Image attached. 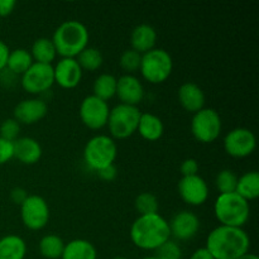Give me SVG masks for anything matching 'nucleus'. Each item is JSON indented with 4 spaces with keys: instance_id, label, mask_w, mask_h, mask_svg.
<instances>
[{
    "instance_id": "obj_1",
    "label": "nucleus",
    "mask_w": 259,
    "mask_h": 259,
    "mask_svg": "<svg viewBox=\"0 0 259 259\" xmlns=\"http://www.w3.org/2000/svg\"><path fill=\"white\" fill-rule=\"evenodd\" d=\"M205 248L215 259H238L249 253L250 238L243 228L219 225L209 233Z\"/></svg>"
},
{
    "instance_id": "obj_2",
    "label": "nucleus",
    "mask_w": 259,
    "mask_h": 259,
    "mask_svg": "<svg viewBox=\"0 0 259 259\" xmlns=\"http://www.w3.org/2000/svg\"><path fill=\"white\" fill-rule=\"evenodd\" d=\"M129 235L137 248L153 252L171 239L168 222L158 212L139 215L132 224Z\"/></svg>"
},
{
    "instance_id": "obj_3",
    "label": "nucleus",
    "mask_w": 259,
    "mask_h": 259,
    "mask_svg": "<svg viewBox=\"0 0 259 259\" xmlns=\"http://www.w3.org/2000/svg\"><path fill=\"white\" fill-rule=\"evenodd\" d=\"M51 39L57 51V56H61V58H76L89 47L90 33L82 22L70 19L56 28Z\"/></svg>"
},
{
    "instance_id": "obj_4",
    "label": "nucleus",
    "mask_w": 259,
    "mask_h": 259,
    "mask_svg": "<svg viewBox=\"0 0 259 259\" xmlns=\"http://www.w3.org/2000/svg\"><path fill=\"white\" fill-rule=\"evenodd\" d=\"M214 215L220 225L243 228L250 217V205L237 192L219 194L214 202Z\"/></svg>"
},
{
    "instance_id": "obj_5",
    "label": "nucleus",
    "mask_w": 259,
    "mask_h": 259,
    "mask_svg": "<svg viewBox=\"0 0 259 259\" xmlns=\"http://www.w3.org/2000/svg\"><path fill=\"white\" fill-rule=\"evenodd\" d=\"M118 157V144L108 134H98L88 141L83 148V162L89 168L100 171L111 166Z\"/></svg>"
},
{
    "instance_id": "obj_6",
    "label": "nucleus",
    "mask_w": 259,
    "mask_h": 259,
    "mask_svg": "<svg viewBox=\"0 0 259 259\" xmlns=\"http://www.w3.org/2000/svg\"><path fill=\"white\" fill-rule=\"evenodd\" d=\"M139 71L147 82L153 85L163 83L172 75L174 60L168 51L156 47L142 55Z\"/></svg>"
},
{
    "instance_id": "obj_7",
    "label": "nucleus",
    "mask_w": 259,
    "mask_h": 259,
    "mask_svg": "<svg viewBox=\"0 0 259 259\" xmlns=\"http://www.w3.org/2000/svg\"><path fill=\"white\" fill-rule=\"evenodd\" d=\"M142 111L138 106L125 105L120 104L110 109L108 119L109 133L111 138L115 139H126L137 133L138 129L139 119H141Z\"/></svg>"
},
{
    "instance_id": "obj_8",
    "label": "nucleus",
    "mask_w": 259,
    "mask_h": 259,
    "mask_svg": "<svg viewBox=\"0 0 259 259\" xmlns=\"http://www.w3.org/2000/svg\"><path fill=\"white\" fill-rule=\"evenodd\" d=\"M190 128L192 137L197 142L202 144L212 143L222 134V116L215 109L204 108L192 115Z\"/></svg>"
},
{
    "instance_id": "obj_9",
    "label": "nucleus",
    "mask_w": 259,
    "mask_h": 259,
    "mask_svg": "<svg viewBox=\"0 0 259 259\" xmlns=\"http://www.w3.org/2000/svg\"><path fill=\"white\" fill-rule=\"evenodd\" d=\"M50 206L46 199L39 195H28L20 205V219L29 230H42L50 222Z\"/></svg>"
},
{
    "instance_id": "obj_10",
    "label": "nucleus",
    "mask_w": 259,
    "mask_h": 259,
    "mask_svg": "<svg viewBox=\"0 0 259 259\" xmlns=\"http://www.w3.org/2000/svg\"><path fill=\"white\" fill-rule=\"evenodd\" d=\"M20 85L30 95H40L55 85L53 65L33 62L20 77Z\"/></svg>"
},
{
    "instance_id": "obj_11",
    "label": "nucleus",
    "mask_w": 259,
    "mask_h": 259,
    "mask_svg": "<svg viewBox=\"0 0 259 259\" xmlns=\"http://www.w3.org/2000/svg\"><path fill=\"white\" fill-rule=\"evenodd\" d=\"M110 114V106L106 101L96 98L95 95H88L82 99L78 109V115L86 128L91 131H100L106 126Z\"/></svg>"
},
{
    "instance_id": "obj_12",
    "label": "nucleus",
    "mask_w": 259,
    "mask_h": 259,
    "mask_svg": "<svg viewBox=\"0 0 259 259\" xmlns=\"http://www.w3.org/2000/svg\"><path fill=\"white\" fill-rule=\"evenodd\" d=\"M224 151L233 158L249 157L257 147V138L250 129L238 126L228 132L223 141Z\"/></svg>"
},
{
    "instance_id": "obj_13",
    "label": "nucleus",
    "mask_w": 259,
    "mask_h": 259,
    "mask_svg": "<svg viewBox=\"0 0 259 259\" xmlns=\"http://www.w3.org/2000/svg\"><path fill=\"white\" fill-rule=\"evenodd\" d=\"M177 190L182 201L190 206H201L209 199V186L200 175L181 177Z\"/></svg>"
},
{
    "instance_id": "obj_14",
    "label": "nucleus",
    "mask_w": 259,
    "mask_h": 259,
    "mask_svg": "<svg viewBox=\"0 0 259 259\" xmlns=\"http://www.w3.org/2000/svg\"><path fill=\"white\" fill-rule=\"evenodd\" d=\"M48 105L43 99L32 98L19 101L13 110V118L19 124L32 125L46 118Z\"/></svg>"
},
{
    "instance_id": "obj_15",
    "label": "nucleus",
    "mask_w": 259,
    "mask_h": 259,
    "mask_svg": "<svg viewBox=\"0 0 259 259\" xmlns=\"http://www.w3.org/2000/svg\"><path fill=\"white\" fill-rule=\"evenodd\" d=\"M171 237L175 240H190L199 233L201 223L199 217L190 210L177 212L168 222Z\"/></svg>"
},
{
    "instance_id": "obj_16",
    "label": "nucleus",
    "mask_w": 259,
    "mask_h": 259,
    "mask_svg": "<svg viewBox=\"0 0 259 259\" xmlns=\"http://www.w3.org/2000/svg\"><path fill=\"white\" fill-rule=\"evenodd\" d=\"M82 68L76 58H60L53 66L55 83L62 89H75L82 80Z\"/></svg>"
},
{
    "instance_id": "obj_17",
    "label": "nucleus",
    "mask_w": 259,
    "mask_h": 259,
    "mask_svg": "<svg viewBox=\"0 0 259 259\" xmlns=\"http://www.w3.org/2000/svg\"><path fill=\"white\" fill-rule=\"evenodd\" d=\"M115 96L119 99L120 104L138 106L144 99V86L141 78L128 73L121 75L116 82Z\"/></svg>"
},
{
    "instance_id": "obj_18",
    "label": "nucleus",
    "mask_w": 259,
    "mask_h": 259,
    "mask_svg": "<svg viewBox=\"0 0 259 259\" xmlns=\"http://www.w3.org/2000/svg\"><path fill=\"white\" fill-rule=\"evenodd\" d=\"M180 105L189 113L195 114L205 108V93L197 83L195 82H185L180 86L179 93Z\"/></svg>"
},
{
    "instance_id": "obj_19",
    "label": "nucleus",
    "mask_w": 259,
    "mask_h": 259,
    "mask_svg": "<svg viewBox=\"0 0 259 259\" xmlns=\"http://www.w3.org/2000/svg\"><path fill=\"white\" fill-rule=\"evenodd\" d=\"M14 158L23 164H35L42 157V146L32 137H19L13 142Z\"/></svg>"
},
{
    "instance_id": "obj_20",
    "label": "nucleus",
    "mask_w": 259,
    "mask_h": 259,
    "mask_svg": "<svg viewBox=\"0 0 259 259\" xmlns=\"http://www.w3.org/2000/svg\"><path fill=\"white\" fill-rule=\"evenodd\" d=\"M157 38H158L157 30L154 29L151 24H147V23L138 24L133 30H132V50L141 53V55H144V53H147L148 51L156 48Z\"/></svg>"
},
{
    "instance_id": "obj_21",
    "label": "nucleus",
    "mask_w": 259,
    "mask_h": 259,
    "mask_svg": "<svg viewBox=\"0 0 259 259\" xmlns=\"http://www.w3.org/2000/svg\"><path fill=\"white\" fill-rule=\"evenodd\" d=\"M139 136L148 142H156L162 138L164 133V124L158 115L153 113H142L139 119L138 129Z\"/></svg>"
},
{
    "instance_id": "obj_22",
    "label": "nucleus",
    "mask_w": 259,
    "mask_h": 259,
    "mask_svg": "<svg viewBox=\"0 0 259 259\" xmlns=\"http://www.w3.org/2000/svg\"><path fill=\"white\" fill-rule=\"evenodd\" d=\"M27 243L15 234L0 238V259H24L27 255Z\"/></svg>"
},
{
    "instance_id": "obj_23",
    "label": "nucleus",
    "mask_w": 259,
    "mask_h": 259,
    "mask_svg": "<svg viewBox=\"0 0 259 259\" xmlns=\"http://www.w3.org/2000/svg\"><path fill=\"white\" fill-rule=\"evenodd\" d=\"M61 259H98V250L89 240L73 239L65 244Z\"/></svg>"
},
{
    "instance_id": "obj_24",
    "label": "nucleus",
    "mask_w": 259,
    "mask_h": 259,
    "mask_svg": "<svg viewBox=\"0 0 259 259\" xmlns=\"http://www.w3.org/2000/svg\"><path fill=\"white\" fill-rule=\"evenodd\" d=\"M30 55L34 62L45 63V65H52L57 58V51L52 39L47 37H40L33 42L30 48Z\"/></svg>"
},
{
    "instance_id": "obj_25",
    "label": "nucleus",
    "mask_w": 259,
    "mask_h": 259,
    "mask_svg": "<svg viewBox=\"0 0 259 259\" xmlns=\"http://www.w3.org/2000/svg\"><path fill=\"white\" fill-rule=\"evenodd\" d=\"M235 192L247 200L248 202L253 201L259 196V174L257 171H248L238 177L237 189Z\"/></svg>"
},
{
    "instance_id": "obj_26",
    "label": "nucleus",
    "mask_w": 259,
    "mask_h": 259,
    "mask_svg": "<svg viewBox=\"0 0 259 259\" xmlns=\"http://www.w3.org/2000/svg\"><path fill=\"white\" fill-rule=\"evenodd\" d=\"M32 55L25 48H15L10 51L7 61V70L12 75H20L22 76L30 66L33 65Z\"/></svg>"
},
{
    "instance_id": "obj_27",
    "label": "nucleus",
    "mask_w": 259,
    "mask_h": 259,
    "mask_svg": "<svg viewBox=\"0 0 259 259\" xmlns=\"http://www.w3.org/2000/svg\"><path fill=\"white\" fill-rule=\"evenodd\" d=\"M116 82H118V78L114 75H111V73H100L95 78V81H94L93 95H95L96 98L101 99V100L108 103L110 99H113L115 96Z\"/></svg>"
},
{
    "instance_id": "obj_28",
    "label": "nucleus",
    "mask_w": 259,
    "mask_h": 259,
    "mask_svg": "<svg viewBox=\"0 0 259 259\" xmlns=\"http://www.w3.org/2000/svg\"><path fill=\"white\" fill-rule=\"evenodd\" d=\"M63 239L56 234H46L40 238L38 243V249L40 255L46 259H61L65 249Z\"/></svg>"
},
{
    "instance_id": "obj_29",
    "label": "nucleus",
    "mask_w": 259,
    "mask_h": 259,
    "mask_svg": "<svg viewBox=\"0 0 259 259\" xmlns=\"http://www.w3.org/2000/svg\"><path fill=\"white\" fill-rule=\"evenodd\" d=\"M76 61L78 62L80 67L82 71H89V72H94L98 71L99 68L103 66L104 57L103 53L95 47H86L80 55L76 57Z\"/></svg>"
},
{
    "instance_id": "obj_30",
    "label": "nucleus",
    "mask_w": 259,
    "mask_h": 259,
    "mask_svg": "<svg viewBox=\"0 0 259 259\" xmlns=\"http://www.w3.org/2000/svg\"><path fill=\"white\" fill-rule=\"evenodd\" d=\"M134 206L139 215L157 214L159 209L158 199L152 192H142L136 197Z\"/></svg>"
},
{
    "instance_id": "obj_31",
    "label": "nucleus",
    "mask_w": 259,
    "mask_h": 259,
    "mask_svg": "<svg viewBox=\"0 0 259 259\" xmlns=\"http://www.w3.org/2000/svg\"><path fill=\"white\" fill-rule=\"evenodd\" d=\"M238 176L232 171V169H222L219 174L217 175L215 179V185L219 191V194H230V192H235L237 189Z\"/></svg>"
},
{
    "instance_id": "obj_32",
    "label": "nucleus",
    "mask_w": 259,
    "mask_h": 259,
    "mask_svg": "<svg viewBox=\"0 0 259 259\" xmlns=\"http://www.w3.org/2000/svg\"><path fill=\"white\" fill-rule=\"evenodd\" d=\"M141 60L142 55L141 53L136 52L134 50H126L124 51L119 58V65H120L121 70L128 75H134V72L139 71L141 67Z\"/></svg>"
},
{
    "instance_id": "obj_33",
    "label": "nucleus",
    "mask_w": 259,
    "mask_h": 259,
    "mask_svg": "<svg viewBox=\"0 0 259 259\" xmlns=\"http://www.w3.org/2000/svg\"><path fill=\"white\" fill-rule=\"evenodd\" d=\"M156 257L158 259H181L182 249L176 240H167L166 243L161 245L158 249L154 250Z\"/></svg>"
},
{
    "instance_id": "obj_34",
    "label": "nucleus",
    "mask_w": 259,
    "mask_h": 259,
    "mask_svg": "<svg viewBox=\"0 0 259 259\" xmlns=\"http://www.w3.org/2000/svg\"><path fill=\"white\" fill-rule=\"evenodd\" d=\"M20 133V124L15 120L14 118L5 119L2 124H0V138L5 139V141L14 142L19 138Z\"/></svg>"
},
{
    "instance_id": "obj_35",
    "label": "nucleus",
    "mask_w": 259,
    "mask_h": 259,
    "mask_svg": "<svg viewBox=\"0 0 259 259\" xmlns=\"http://www.w3.org/2000/svg\"><path fill=\"white\" fill-rule=\"evenodd\" d=\"M14 158V147L13 142L5 141L0 138V166L8 163L10 159Z\"/></svg>"
},
{
    "instance_id": "obj_36",
    "label": "nucleus",
    "mask_w": 259,
    "mask_h": 259,
    "mask_svg": "<svg viewBox=\"0 0 259 259\" xmlns=\"http://www.w3.org/2000/svg\"><path fill=\"white\" fill-rule=\"evenodd\" d=\"M199 162L195 158H186L180 166V171H181L182 177L187 176H195V175H199Z\"/></svg>"
},
{
    "instance_id": "obj_37",
    "label": "nucleus",
    "mask_w": 259,
    "mask_h": 259,
    "mask_svg": "<svg viewBox=\"0 0 259 259\" xmlns=\"http://www.w3.org/2000/svg\"><path fill=\"white\" fill-rule=\"evenodd\" d=\"M98 175L101 180H104L106 182H110L116 179V176H118V169H116L115 164H111V166H108L105 168H101L100 171H98Z\"/></svg>"
},
{
    "instance_id": "obj_38",
    "label": "nucleus",
    "mask_w": 259,
    "mask_h": 259,
    "mask_svg": "<svg viewBox=\"0 0 259 259\" xmlns=\"http://www.w3.org/2000/svg\"><path fill=\"white\" fill-rule=\"evenodd\" d=\"M28 197L27 190L23 189V187H14V189L10 191V200H12L14 204L22 205L23 201Z\"/></svg>"
},
{
    "instance_id": "obj_39",
    "label": "nucleus",
    "mask_w": 259,
    "mask_h": 259,
    "mask_svg": "<svg viewBox=\"0 0 259 259\" xmlns=\"http://www.w3.org/2000/svg\"><path fill=\"white\" fill-rule=\"evenodd\" d=\"M17 7L15 0H0V17L4 18L12 14Z\"/></svg>"
},
{
    "instance_id": "obj_40",
    "label": "nucleus",
    "mask_w": 259,
    "mask_h": 259,
    "mask_svg": "<svg viewBox=\"0 0 259 259\" xmlns=\"http://www.w3.org/2000/svg\"><path fill=\"white\" fill-rule=\"evenodd\" d=\"M10 48L8 47L7 43L4 40L0 39V72L7 68V61H8V56H9Z\"/></svg>"
},
{
    "instance_id": "obj_41",
    "label": "nucleus",
    "mask_w": 259,
    "mask_h": 259,
    "mask_svg": "<svg viewBox=\"0 0 259 259\" xmlns=\"http://www.w3.org/2000/svg\"><path fill=\"white\" fill-rule=\"evenodd\" d=\"M190 259H215V258L212 257V254L206 249V248L202 247L195 250V252L191 254V257H190Z\"/></svg>"
},
{
    "instance_id": "obj_42",
    "label": "nucleus",
    "mask_w": 259,
    "mask_h": 259,
    "mask_svg": "<svg viewBox=\"0 0 259 259\" xmlns=\"http://www.w3.org/2000/svg\"><path fill=\"white\" fill-rule=\"evenodd\" d=\"M238 259H259V258H258V255L254 254V253H247V254H244L243 257H240Z\"/></svg>"
},
{
    "instance_id": "obj_43",
    "label": "nucleus",
    "mask_w": 259,
    "mask_h": 259,
    "mask_svg": "<svg viewBox=\"0 0 259 259\" xmlns=\"http://www.w3.org/2000/svg\"><path fill=\"white\" fill-rule=\"evenodd\" d=\"M142 259H158L156 257V255H148V257H144V258H142Z\"/></svg>"
},
{
    "instance_id": "obj_44",
    "label": "nucleus",
    "mask_w": 259,
    "mask_h": 259,
    "mask_svg": "<svg viewBox=\"0 0 259 259\" xmlns=\"http://www.w3.org/2000/svg\"><path fill=\"white\" fill-rule=\"evenodd\" d=\"M111 259H128V258H125V257H114V258H111Z\"/></svg>"
}]
</instances>
